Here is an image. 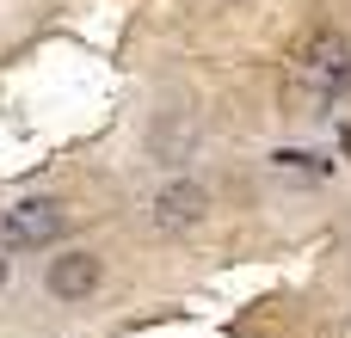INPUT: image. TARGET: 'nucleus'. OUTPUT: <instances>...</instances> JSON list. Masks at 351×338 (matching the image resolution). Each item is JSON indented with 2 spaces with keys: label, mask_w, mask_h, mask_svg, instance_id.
<instances>
[{
  "label": "nucleus",
  "mask_w": 351,
  "mask_h": 338,
  "mask_svg": "<svg viewBox=\"0 0 351 338\" xmlns=\"http://www.w3.org/2000/svg\"><path fill=\"white\" fill-rule=\"evenodd\" d=\"M284 74H290V92L327 105V99L351 80V43H346V31H333V25L302 31L296 49H290V68H284Z\"/></svg>",
  "instance_id": "obj_1"
},
{
  "label": "nucleus",
  "mask_w": 351,
  "mask_h": 338,
  "mask_svg": "<svg viewBox=\"0 0 351 338\" xmlns=\"http://www.w3.org/2000/svg\"><path fill=\"white\" fill-rule=\"evenodd\" d=\"M62 228H68V209H62L56 197H25V203H12V209L0 216V246L37 252V246L62 240Z\"/></svg>",
  "instance_id": "obj_2"
},
{
  "label": "nucleus",
  "mask_w": 351,
  "mask_h": 338,
  "mask_svg": "<svg viewBox=\"0 0 351 338\" xmlns=\"http://www.w3.org/2000/svg\"><path fill=\"white\" fill-rule=\"evenodd\" d=\"M204 216H210V191H204L197 179L160 185V191H154V209H148L154 234H191V228H204Z\"/></svg>",
  "instance_id": "obj_3"
},
{
  "label": "nucleus",
  "mask_w": 351,
  "mask_h": 338,
  "mask_svg": "<svg viewBox=\"0 0 351 338\" xmlns=\"http://www.w3.org/2000/svg\"><path fill=\"white\" fill-rule=\"evenodd\" d=\"M99 277H105V265H99V252H86V246L49 259V296H56V302H86V296L99 289Z\"/></svg>",
  "instance_id": "obj_4"
},
{
  "label": "nucleus",
  "mask_w": 351,
  "mask_h": 338,
  "mask_svg": "<svg viewBox=\"0 0 351 338\" xmlns=\"http://www.w3.org/2000/svg\"><path fill=\"white\" fill-rule=\"evenodd\" d=\"M271 166H278V172H284V166H290V172H315V179H327V172H333V160L302 154V148H278V154H271Z\"/></svg>",
  "instance_id": "obj_5"
},
{
  "label": "nucleus",
  "mask_w": 351,
  "mask_h": 338,
  "mask_svg": "<svg viewBox=\"0 0 351 338\" xmlns=\"http://www.w3.org/2000/svg\"><path fill=\"white\" fill-rule=\"evenodd\" d=\"M0 289H6V259H0Z\"/></svg>",
  "instance_id": "obj_6"
}]
</instances>
